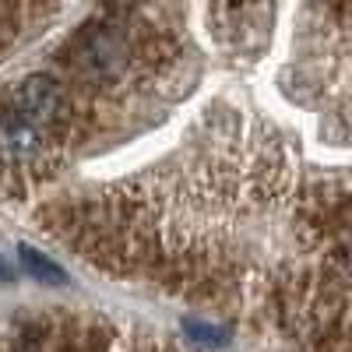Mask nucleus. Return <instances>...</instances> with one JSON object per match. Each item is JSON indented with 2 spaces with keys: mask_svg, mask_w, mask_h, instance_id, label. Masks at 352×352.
<instances>
[{
  "mask_svg": "<svg viewBox=\"0 0 352 352\" xmlns=\"http://www.w3.org/2000/svg\"><path fill=\"white\" fill-rule=\"evenodd\" d=\"M18 116H25L36 131H56L67 124L71 106L64 88L50 74H28L18 85Z\"/></svg>",
  "mask_w": 352,
  "mask_h": 352,
  "instance_id": "nucleus-1",
  "label": "nucleus"
},
{
  "mask_svg": "<svg viewBox=\"0 0 352 352\" xmlns=\"http://www.w3.org/2000/svg\"><path fill=\"white\" fill-rule=\"evenodd\" d=\"M0 162L8 169H32L43 162V131L18 113L0 116Z\"/></svg>",
  "mask_w": 352,
  "mask_h": 352,
  "instance_id": "nucleus-2",
  "label": "nucleus"
},
{
  "mask_svg": "<svg viewBox=\"0 0 352 352\" xmlns=\"http://www.w3.org/2000/svg\"><path fill=\"white\" fill-rule=\"evenodd\" d=\"M81 60H85V67L92 74L109 78V74H116L127 64V46H124L120 36H113V32H92L85 39V46H81Z\"/></svg>",
  "mask_w": 352,
  "mask_h": 352,
  "instance_id": "nucleus-3",
  "label": "nucleus"
},
{
  "mask_svg": "<svg viewBox=\"0 0 352 352\" xmlns=\"http://www.w3.org/2000/svg\"><path fill=\"white\" fill-rule=\"evenodd\" d=\"M18 261H21V268L32 275L36 282H46V285H64L67 282V272L60 268V264L50 261L46 254H39L36 247H28V243L18 247Z\"/></svg>",
  "mask_w": 352,
  "mask_h": 352,
  "instance_id": "nucleus-4",
  "label": "nucleus"
},
{
  "mask_svg": "<svg viewBox=\"0 0 352 352\" xmlns=\"http://www.w3.org/2000/svg\"><path fill=\"white\" fill-rule=\"evenodd\" d=\"M184 331H187V338H194L197 345H208V349H215V345H226V342H229V331H226V328L208 324V320H197V317L184 320Z\"/></svg>",
  "mask_w": 352,
  "mask_h": 352,
  "instance_id": "nucleus-5",
  "label": "nucleus"
},
{
  "mask_svg": "<svg viewBox=\"0 0 352 352\" xmlns=\"http://www.w3.org/2000/svg\"><path fill=\"white\" fill-rule=\"evenodd\" d=\"M342 261H345V268L352 272V232H349L345 243H342Z\"/></svg>",
  "mask_w": 352,
  "mask_h": 352,
  "instance_id": "nucleus-6",
  "label": "nucleus"
}]
</instances>
